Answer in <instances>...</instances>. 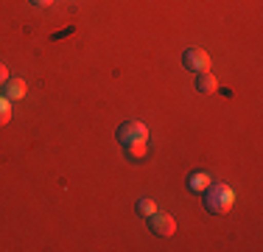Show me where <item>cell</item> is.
Returning <instances> with one entry per match:
<instances>
[{
    "label": "cell",
    "instance_id": "7a4b0ae2",
    "mask_svg": "<svg viewBox=\"0 0 263 252\" xmlns=\"http://www.w3.org/2000/svg\"><path fill=\"white\" fill-rule=\"evenodd\" d=\"M115 137L126 146V143H135V140H148V126L140 123V121H126L118 126Z\"/></svg>",
    "mask_w": 263,
    "mask_h": 252
},
{
    "label": "cell",
    "instance_id": "277c9868",
    "mask_svg": "<svg viewBox=\"0 0 263 252\" xmlns=\"http://www.w3.org/2000/svg\"><path fill=\"white\" fill-rule=\"evenodd\" d=\"M182 65L193 73H204V70H210V56L202 48H187L182 53Z\"/></svg>",
    "mask_w": 263,
    "mask_h": 252
},
{
    "label": "cell",
    "instance_id": "8992f818",
    "mask_svg": "<svg viewBox=\"0 0 263 252\" xmlns=\"http://www.w3.org/2000/svg\"><path fill=\"white\" fill-rule=\"evenodd\" d=\"M26 93H28V84L23 79H11V76H9V81L3 84V96L9 101H23V98H26Z\"/></svg>",
    "mask_w": 263,
    "mask_h": 252
},
{
    "label": "cell",
    "instance_id": "9c48e42d",
    "mask_svg": "<svg viewBox=\"0 0 263 252\" xmlns=\"http://www.w3.org/2000/svg\"><path fill=\"white\" fill-rule=\"evenodd\" d=\"M137 213H140L143 219H148L152 213H157V202L154 199H140L137 202Z\"/></svg>",
    "mask_w": 263,
    "mask_h": 252
},
{
    "label": "cell",
    "instance_id": "ba28073f",
    "mask_svg": "<svg viewBox=\"0 0 263 252\" xmlns=\"http://www.w3.org/2000/svg\"><path fill=\"white\" fill-rule=\"evenodd\" d=\"M126 157L132 163H140V160H146V151H148V146H146V140H135V143H126Z\"/></svg>",
    "mask_w": 263,
    "mask_h": 252
},
{
    "label": "cell",
    "instance_id": "30bf717a",
    "mask_svg": "<svg viewBox=\"0 0 263 252\" xmlns=\"http://www.w3.org/2000/svg\"><path fill=\"white\" fill-rule=\"evenodd\" d=\"M11 121V101L6 96H0V126H6Z\"/></svg>",
    "mask_w": 263,
    "mask_h": 252
},
{
    "label": "cell",
    "instance_id": "7c38bea8",
    "mask_svg": "<svg viewBox=\"0 0 263 252\" xmlns=\"http://www.w3.org/2000/svg\"><path fill=\"white\" fill-rule=\"evenodd\" d=\"M31 3H34V6H51L53 0H31Z\"/></svg>",
    "mask_w": 263,
    "mask_h": 252
},
{
    "label": "cell",
    "instance_id": "52a82bcc",
    "mask_svg": "<svg viewBox=\"0 0 263 252\" xmlns=\"http://www.w3.org/2000/svg\"><path fill=\"white\" fill-rule=\"evenodd\" d=\"M196 90H199V93H216V90H218V79H216L210 70L196 73Z\"/></svg>",
    "mask_w": 263,
    "mask_h": 252
},
{
    "label": "cell",
    "instance_id": "6da1fadb",
    "mask_svg": "<svg viewBox=\"0 0 263 252\" xmlns=\"http://www.w3.org/2000/svg\"><path fill=\"white\" fill-rule=\"evenodd\" d=\"M204 199V207H208V213H213V216H227L230 210H233L235 205V191L227 185V182H210V188L202 193Z\"/></svg>",
    "mask_w": 263,
    "mask_h": 252
},
{
    "label": "cell",
    "instance_id": "5b68a950",
    "mask_svg": "<svg viewBox=\"0 0 263 252\" xmlns=\"http://www.w3.org/2000/svg\"><path fill=\"white\" fill-rule=\"evenodd\" d=\"M210 182H213L210 171H193L191 176H187V191L196 193V196H202V193L210 188Z\"/></svg>",
    "mask_w": 263,
    "mask_h": 252
},
{
    "label": "cell",
    "instance_id": "3957f363",
    "mask_svg": "<svg viewBox=\"0 0 263 252\" xmlns=\"http://www.w3.org/2000/svg\"><path fill=\"white\" fill-rule=\"evenodd\" d=\"M148 227H152V232L154 236H160V238H171L174 232H177V222H174V216H168V213H152L148 216Z\"/></svg>",
    "mask_w": 263,
    "mask_h": 252
},
{
    "label": "cell",
    "instance_id": "8fae6325",
    "mask_svg": "<svg viewBox=\"0 0 263 252\" xmlns=\"http://www.w3.org/2000/svg\"><path fill=\"white\" fill-rule=\"evenodd\" d=\"M6 81H9V67H6L3 62H0V87H3Z\"/></svg>",
    "mask_w": 263,
    "mask_h": 252
}]
</instances>
